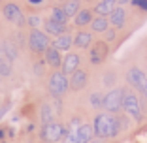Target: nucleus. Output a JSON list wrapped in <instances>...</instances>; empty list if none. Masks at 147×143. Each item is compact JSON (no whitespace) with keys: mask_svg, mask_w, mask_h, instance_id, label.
Returning <instances> with one entry per match:
<instances>
[{"mask_svg":"<svg viewBox=\"0 0 147 143\" xmlns=\"http://www.w3.org/2000/svg\"><path fill=\"white\" fill-rule=\"evenodd\" d=\"M53 104H55V107H53V109H55V115H57V113L61 115V113H62V98H53Z\"/></svg>","mask_w":147,"mask_h":143,"instance_id":"33","label":"nucleus"},{"mask_svg":"<svg viewBox=\"0 0 147 143\" xmlns=\"http://www.w3.org/2000/svg\"><path fill=\"white\" fill-rule=\"evenodd\" d=\"M61 143H78V138H76V130H74V132H68V134H66V138L62 139Z\"/></svg>","mask_w":147,"mask_h":143,"instance_id":"32","label":"nucleus"},{"mask_svg":"<svg viewBox=\"0 0 147 143\" xmlns=\"http://www.w3.org/2000/svg\"><path fill=\"white\" fill-rule=\"evenodd\" d=\"M47 91L53 98H62V96L70 91L68 75H64L61 70H55L47 79Z\"/></svg>","mask_w":147,"mask_h":143,"instance_id":"5","label":"nucleus"},{"mask_svg":"<svg viewBox=\"0 0 147 143\" xmlns=\"http://www.w3.org/2000/svg\"><path fill=\"white\" fill-rule=\"evenodd\" d=\"M26 45L34 55H43L51 47V38L40 28H30L28 36H26Z\"/></svg>","mask_w":147,"mask_h":143,"instance_id":"4","label":"nucleus"},{"mask_svg":"<svg viewBox=\"0 0 147 143\" xmlns=\"http://www.w3.org/2000/svg\"><path fill=\"white\" fill-rule=\"evenodd\" d=\"M11 40H13V42H15V45H17L19 49H21V47H25V45H26V36L23 34L21 30H15V32H13Z\"/></svg>","mask_w":147,"mask_h":143,"instance_id":"28","label":"nucleus"},{"mask_svg":"<svg viewBox=\"0 0 147 143\" xmlns=\"http://www.w3.org/2000/svg\"><path fill=\"white\" fill-rule=\"evenodd\" d=\"M126 83L128 89H132L134 92H138L143 100H147V74L138 66H130L126 70Z\"/></svg>","mask_w":147,"mask_h":143,"instance_id":"3","label":"nucleus"},{"mask_svg":"<svg viewBox=\"0 0 147 143\" xmlns=\"http://www.w3.org/2000/svg\"><path fill=\"white\" fill-rule=\"evenodd\" d=\"M89 143H104V139H100V138H92Z\"/></svg>","mask_w":147,"mask_h":143,"instance_id":"38","label":"nucleus"},{"mask_svg":"<svg viewBox=\"0 0 147 143\" xmlns=\"http://www.w3.org/2000/svg\"><path fill=\"white\" fill-rule=\"evenodd\" d=\"M68 134V126L62 122H51V124H43L40 128V141H49V143H57L62 141Z\"/></svg>","mask_w":147,"mask_h":143,"instance_id":"6","label":"nucleus"},{"mask_svg":"<svg viewBox=\"0 0 147 143\" xmlns=\"http://www.w3.org/2000/svg\"><path fill=\"white\" fill-rule=\"evenodd\" d=\"M49 17H51L53 21L61 23V25H68V21H70V17L64 13L62 6H53V8H51V13H49Z\"/></svg>","mask_w":147,"mask_h":143,"instance_id":"23","label":"nucleus"},{"mask_svg":"<svg viewBox=\"0 0 147 143\" xmlns=\"http://www.w3.org/2000/svg\"><path fill=\"white\" fill-rule=\"evenodd\" d=\"M87 51H89V62L92 66H102L109 56V44H106L104 40H94Z\"/></svg>","mask_w":147,"mask_h":143,"instance_id":"8","label":"nucleus"},{"mask_svg":"<svg viewBox=\"0 0 147 143\" xmlns=\"http://www.w3.org/2000/svg\"><path fill=\"white\" fill-rule=\"evenodd\" d=\"M42 26H43V32H45L49 38H57V36H62V34H66V32H70V26L68 25H61V23L53 21L51 17L43 19Z\"/></svg>","mask_w":147,"mask_h":143,"instance_id":"10","label":"nucleus"},{"mask_svg":"<svg viewBox=\"0 0 147 143\" xmlns=\"http://www.w3.org/2000/svg\"><path fill=\"white\" fill-rule=\"evenodd\" d=\"M79 66H81V56L78 55V53H68V55L62 58V66H61V72L64 75H72L76 70H79Z\"/></svg>","mask_w":147,"mask_h":143,"instance_id":"11","label":"nucleus"},{"mask_svg":"<svg viewBox=\"0 0 147 143\" xmlns=\"http://www.w3.org/2000/svg\"><path fill=\"white\" fill-rule=\"evenodd\" d=\"M0 143H8V141H0Z\"/></svg>","mask_w":147,"mask_h":143,"instance_id":"42","label":"nucleus"},{"mask_svg":"<svg viewBox=\"0 0 147 143\" xmlns=\"http://www.w3.org/2000/svg\"><path fill=\"white\" fill-rule=\"evenodd\" d=\"M55 119H57L55 109L51 107V104H45V102H43V104L40 105V121H42V126L55 122Z\"/></svg>","mask_w":147,"mask_h":143,"instance_id":"19","label":"nucleus"},{"mask_svg":"<svg viewBox=\"0 0 147 143\" xmlns=\"http://www.w3.org/2000/svg\"><path fill=\"white\" fill-rule=\"evenodd\" d=\"M62 9H64V13L70 19H74L78 15V11L81 9V0H66L64 4H62Z\"/></svg>","mask_w":147,"mask_h":143,"instance_id":"22","label":"nucleus"},{"mask_svg":"<svg viewBox=\"0 0 147 143\" xmlns=\"http://www.w3.org/2000/svg\"><path fill=\"white\" fill-rule=\"evenodd\" d=\"M2 15L8 23H11L13 26H17V28H25L26 26V15L23 13L21 6L17 2H6L2 6Z\"/></svg>","mask_w":147,"mask_h":143,"instance_id":"7","label":"nucleus"},{"mask_svg":"<svg viewBox=\"0 0 147 143\" xmlns=\"http://www.w3.org/2000/svg\"><path fill=\"white\" fill-rule=\"evenodd\" d=\"M2 51H4V40H0V55H4Z\"/></svg>","mask_w":147,"mask_h":143,"instance_id":"39","label":"nucleus"},{"mask_svg":"<svg viewBox=\"0 0 147 143\" xmlns=\"http://www.w3.org/2000/svg\"><path fill=\"white\" fill-rule=\"evenodd\" d=\"M51 45L55 49H59L61 53L70 51V49L74 47V36L70 34V32H66V34H62V36H57V38H53Z\"/></svg>","mask_w":147,"mask_h":143,"instance_id":"17","label":"nucleus"},{"mask_svg":"<svg viewBox=\"0 0 147 143\" xmlns=\"http://www.w3.org/2000/svg\"><path fill=\"white\" fill-rule=\"evenodd\" d=\"M43 23V17L42 15H36V13H30L28 17H26V26L28 28H40Z\"/></svg>","mask_w":147,"mask_h":143,"instance_id":"26","label":"nucleus"},{"mask_svg":"<svg viewBox=\"0 0 147 143\" xmlns=\"http://www.w3.org/2000/svg\"><path fill=\"white\" fill-rule=\"evenodd\" d=\"M109 26L115 28V30H121L123 26L126 25V9L123 6H117L111 13H109Z\"/></svg>","mask_w":147,"mask_h":143,"instance_id":"13","label":"nucleus"},{"mask_svg":"<svg viewBox=\"0 0 147 143\" xmlns=\"http://www.w3.org/2000/svg\"><path fill=\"white\" fill-rule=\"evenodd\" d=\"M40 143H49V141H40Z\"/></svg>","mask_w":147,"mask_h":143,"instance_id":"41","label":"nucleus"},{"mask_svg":"<svg viewBox=\"0 0 147 143\" xmlns=\"http://www.w3.org/2000/svg\"><path fill=\"white\" fill-rule=\"evenodd\" d=\"M102 102H104V92L94 91V92H91V94H89V104H91L92 109L100 111V109H102Z\"/></svg>","mask_w":147,"mask_h":143,"instance_id":"24","label":"nucleus"},{"mask_svg":"<svg viewBox=\"0 0 147 143\" xmlns=\"http://www.w3.org/2000/svg\"><path fill=\"white\" fill-rule=\"evenodd\" d=\"M15 136V128H8V138H13Z\"/></svg>","mask_w":147,"mask_h":143,"instance_id":"37","label":"nucleus"},{"mask_svg":"<svg viewBox=\"0 0 147 143\" xmlns=\"http://www.w3.org/2000/svg\"><path fill=\"white\" fill-rule=\"evenodd\" d=\"M130 6L138 13H147V0H130Z\"/></svg>","mask_w":147,"mask_h":143,"instance_id":"29","label":"nucleus"},{"mask_svg":"<svg viewBox=\"0 0 147 143\" xmlns=\"http://www.w3.org/2000/svg\"><path fill=\"white\" fill-rule=\"evenodd\" d=\"M9 107H11V102H9V100H6L4 104H0V121H2V119H4V115L9 111Z\"/></svg>","mask_w":147,"mask_h":143,"instance_id":"31","label":"nucleus"},{"mask_svg":"<svg viewBox=\"0 0 147 143\" xmlns=\"http://www.w3.org/2000/svg\"><path fill=\"white\" fill-rule=\"evenodd\" d=\"M68 81H70V91L79 92V91H83V89L89 85V72L83 70V68H79L68 77Z\"/></svg>","mask_w":147,"mask_h":143,"instance_id":"9","label":"nucleus"},{"mask_svg":"<svg viewBox=\"0 0 147 143\" xmlns=\"http://www.w3.org/2000/svg\"><path fill=\"white\" fill-rule=\"evenodd\" d=\"M85 2H94V0H85Z\"/></svg>","mask_w":147,"mask_h":143,"instance_id":"40","label":"nucleus"},{"mask_svg":"<svg viewBox=\"0 0 147 143\" xmlns=\"http://www.w3.org/2000/svg\"><path fill=\"white\" fill-rule=\"evenodd\" d=\"M94 42V34L91 30H78L74 34V47L78 49H89Z\"/></svg>","mask_w":147,"mask_h":143,"instance_id":"14","label":"nucleus"},{"mask_svg":"<svg viewBox=\"0 0 147 143\" xmlns=\"http://www.w3.org/2000/svg\"><path fill=\"white\" fill-rule=\"evenodd\" d=\"M117 8V0H98L92 8V13L96 17H109V13Z\"/></svg>","mask_w":147,"mask_h":143,"instance_id":"15","label":"nucleus"},{"mask_svg":"<svg viewBox=\"0 0 147 143\" xmlns=\"http://www.w3.org/2000/svg\"><path fill=\"white\" fill-rule=\"evenodd\" d=\"M62 58H64V56H62V53L59 51V49H55L53 45L45 53H43V60H45V64H47L49 68H53V70H61Z\"/></svg>","mask_w":147,"mask_h":143,"instance_id":"12","label":"nucleus"},{"mask_svg":"<svg viewBox=\"0 0 147 143\" xmlns=\"http://www.w3.org/2000/svg\"><path fill=\"white\" fill-rule=\"evenodd\" d=\"M113 79H115L113 72H108V75L104 77V85H106V87H111V89H113Z\"/></svg>","mask_w":147,"mask_h":143,"instance_id":"34","label":"nucleus"},{"mask_svg":"<svg viewBox=\"0 0 147 143\" xmlns=\"http://www.w3.org/2000/svg\"><path fill=\"white\" fill-rule=\"evenodd\" d=\"M6 138H8V128L2 126V128H0V141H4Z\"/></svg>","mask_w":147,"mask_h":143,"instance_id":"35","label":"nucleus"},{"mask_svg":"<svg viewBox=\"0 0 147 143\" xmlns=\"http://www.w3.org/2000/svg\"><path fill=\"white\" fill-rule=\"evenodd\" d=\"M128 91V87H113L104 94V102H102V109L106 113L117 115L119 111H123V100Z\"/></svg>","mask_w":147,"mask_h":143,"instance_id":"2","label":"nucleus"},{"mask_svg":"<svg viewBox=\"0 0 147 143\" xmlns=\"http://www.w3.org/2000/svg\"><path fill=\"white\" fill-rule=\"evenodd\" d=\"M115 38H117V30H115V28H111V26H109L108 30L104 32V42H106V44H111V42H113V40H115Z\"/></svg>","mask_w":147,"mask_h":143,"instance_id":"30","label":"nucleus"},{"mask_svg":"<svg viewBox=\"0 0 147 143\" xmlns=\"http://www.w3.org/2000/svg\"><path fill=\"white\" fill-rule=\"evenodd\" d=\"M11 72H13L11 62H9L4 55H0V77H9Z\"/></svg>","mask_w":147,"mask_h":143,"instance_id":"25","label":"nucleus"},{"mask_svg":"<svg viewBox=\"0 0 147 143\" xmlns=\"http://www.w3.org/2000/svg\"><path fill=\"white\" fill-rule=\"evenodd\" d=\"M30 6H42L43 4V0H26Z\"/></svg>","mask_w":147,"mask_h":143,"instance_id":"36","label":"nucleus"},{"mask_svg":"<svg viewBox=\"0 0 147 143\" xmlns=\"http://www.w3.org/2000/svg\"><path fill=\"white\" fill-rule=\"evenodd\" d=\"M108 28H109V19L108 17H96L94 15V19H92V23H91V32L92 34H104Z\"/></svg>","mask_w":147,"mask_h":143,"instance_id":"21","label":"nucleus"},{"mask_svg":"<svg viewBox=\"0 0 147 143\" xmlns=\"http://www.w3.org/2000/svg\"><path fill=\"white\" fill-rule=\"evenodd\" d=\"M76 138H78V143H89L92 138H94L92 124H89V122H83L78 130H76Z\"/></svg>","mask_w":147,"mask_h":143,"instance_id":"18","label":"nucleus"},{"mask_svg":"<svg viewBox=\"0 0 147 143\" xmlns=\"http://www.w3.org/2000/svg\"><path fill=\"white\" fill-rule=\"evenodd\" d=\"M2 53H4V56L8 58L9 62H11V64L19 58V47L15 45V42H13L11 38H9V40H4V51H2Z\"/></svg>","mask_w":147,"mask_h":143,"instance_id":"20","label":"nucleus"},{"mask_svg":"<svg viewBox=\"0 0 147 143\" xmlns=\"http://www.w3.org/2000/svg\"><path fill=\"white\" fill-rule=\"evenodd\" d=\"M92 19H94V13H92L91 8H81L78 11V15L74 17V25L78 28H83V26H91Z\"/></svg>","mask_w":147,"mask_h":143,"instance_id":"16","label":"nucleus"},{"mask_svg":"<svg viewBox=\"0 0 147 143\" xmlns=\"http://www.w3.org/2000/svg\"><path fill=\"white\" fill-rule=\"evenodd\" d=\"M45 68H47L45 60H43V58H40V60H36V62H34V66H32V72H34L36 77H42V75L45 74Z\"/></svg>","mask_w":147,"mask_h":143,"instance_id":"27","label":"nucleus"},{"mask_svg":"<svg viewBox=\"0 0 147 143\" xmlns=\"http://www.w3.org/2000/svg\"><path fill=\"white\" fill-rule=\"evenodd\" d=\"M143 102H145V100H143L138 92L128 89L126 94H125V100H123V111H125L130 119H134L136 122H142L143 121Z\"/></svg>","mask_w":147,"mask_h":143,"instance_id":"1","label":"nucleus"}]
</instances>
